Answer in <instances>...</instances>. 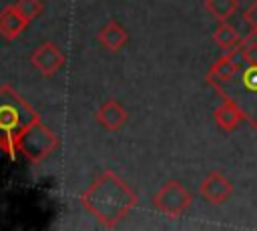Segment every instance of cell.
Here are the masks:
<instances>
[{"label": "cell", "mask_w": 257, "mask_h": 231, "mask_svg": "<svg viewBox=\"0 0 257 231\" xmlns=\"http://www.w3.org/2000/svg\"><path fill=\"white\" fill-rule=\"evenodd\" d=\"M205 80L221 98L235 100L247 125L257 129V32L249 30L235 50L215 60Z\"/></svg>", "instance_id": "cell-1"}, {"label": "cell", "mask_w": 257, "mask_h": 231, "mask_svg": "<svg viewBox=\"0 0 257 231\" xmlns=\"http://www.w3.org/2000/svg\"><path fill=\"white\" fill-rule=\"evenodd\" d=\"M153 203L161 213L169 217H181L191 207L193 195L181 181H169L157 191Z\"/></svg>", "instance_id": "cell-2"}, {"label": "cell", "mask_w": 257, "mask_h": 231, "mask_svg": "<svg viewBox=\"0 0 257 231\" xmlns=\"http://www.w3.org/2000/svg\"><path fill=\"white\" fill-rule=\"evenodd\" d=\"M199 195L211 205H223L233 195V183L221 171H211L199 185Z\"/></svg>", "instance_id": "cell-3"}, {"label": "cell", "mask_w": 257, "mask_h": 231, "mask_svg": "<svg viewBox=\"0 0 257 231\" xmlns=\"http://www.w3.org/2000/svg\"><path fill=\"white\" fill-rule=\"evenodd\" d=\"M213 121H215V125H217L221 131H225V133L239 129L243 123L247 125L245 112H243V110L239 108V104H237L235 100H231V98H223V100H221V104L213 110Z\"/></svg>", "instance_id": "cell-4"}, {"label": "cell", "mask_w": 257, "mask_h": 231, "mask_svg": "<svg viewBox=\"0 0 257 231\" xmlns=\"http://www.w3.org/2000/svg\"><path fill=\"white\" fill-rule=\"evenodd\" d=\"M30 62H32L42 74H52V72H56V70L64 64V56H62V52H60L54 44L44 42L42 46H38V48L34 50V54L30 56Z\"/></svg>", "instance_id": "cell-5"}, {"label": "cell", "mask_w": 257, "mask_h": 231, "mask_svg": "<svg viewBox=\"0 0 257 231\" xmlns=\"http://www.w3.org/2000/svg\"><path fill=\"white\" fill-rule=\"evenodd\" d=\"M26 24H28V22H26L24 16L16 10V6H8V8L0 14V34L6 36L8 40L16 38V36L24 30Z\"/></svg>", "instance_id": "cell-6"}, {"label": "cell", "mask_w": 257, "mask_h": 231, "mask_svg": "<svg viewBox=\"0 0 257 231\" xmlns=\"http://www.w3.org/2000/svg\"><path fill=\"white\" fill-rule=\"evenodd\" d=\"M96 119H98V123L102 125V127H106V129H110V131H116V129H120L124 123H126V119H128V114H126V110L118 104V102H106V104H102V108L96 112Z\"/></svg>", "instance_id": "cell-7"}, {"label": "cell", "mask_w": 257, "mask_h": 231, "mask_svg": "<svg viewBox=\"0 0 257 231\" xmlns=\"http://www.w3.org/2000/svg\"><path fill=\"white\" fill-rule=\"evenodd\" d=\"M243 36L239 34V30L233 26V24H227V22H221L215 32H213V42L217 44V48H221L223 52H229V50H235L239 44H241Z\"/></svg>", "instance_id": "cell-8"}, {"label": "cell", "mask_w": 257, "mask_h": 231, "mask_svg": "<svg viewBox=\"0 0 257 231\" xmlns=\"http://www.w3.org/2000/svg\"><path fill=\"white\" fill-rule=\"evenodd\" d=\"M203 6L215 20L227 22L239 10V0H205Z\"/></svg>", "instance_id": "cell-9"}, {"label": "cell", "mask_w": 257, "mask_h": 231, "mask_svg": "<svg viewBox=\"0 0 257 231\" xmlns=\"http://www.w3.org/2000/svg\"><path fill=\"white\" fill-rule=\"evenodd\" d=\"M98 40L108 48V50H118V48H122L124 44H126V32L122 30V26H118L116 22H110V24H106L102 30H100V34H98Z\"/></svg>", "instance_id": "cell-10"}, {"label": "cell", "mask_w": 257, "mask_h": 231, "mask_svg": "<svg viewBox=\"0 0 257 231\" xmlns=\"http://www.w3.org/2000/svg\"><path fill=\"white\" fill-rule=\"evenodd\" d=\"M16 10L24 16L26 22H30L34 16L40 14L42 4H40V0H18V2H16Z\"/></svg>", "instance_id": "cell-11"}, {"label": "cell", "mask_w": 257, "mask_h": 231, "mask_svg": "<svg viewBox=\"0 0 257 231\" xmlns=\"http://www.w3.org/2000/svg\"><path fill=\"white\" fill-rule=\"evenodd\" d=\"M241 18H243V22L247 24V28L251 32H257V0H253L249 6L243 8Z\"/></svg>", "instance_id": "cell-12"}]
</instances>
